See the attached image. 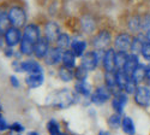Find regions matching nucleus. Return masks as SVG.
<instances>
[{"instance_id": "4c0bfd02", "label": "nucleus", "mask_w": 150, "mask_h": 135, "mask_svg": "<svg viewBox=\"0 0 150 135\" xmlns=\"http://www.w3.org/2000/svg\"><path fill=\"white\" fill-rule=\"evenodd\" d=\"M141 29L144 30V31L150 30V15H145L144 17H142V27H141Z\"/></svg>"}, {"instance_id": "f704fd0d", "label": "nucleus", "mask_w": 150, "mask_h": 135, "mask_svg": "<svg viewBox=\"0 0 150 135\" xmlns=\"http://www.w3.org/2000/svg\"><path fill=\"white\" fill-rule=\"evenodd\" d=\"M124 89H125V92H126L127 94H133V93H136V91H137V82H136L132 77H130L127 84L125 86Z\"/></svg>"}, {"instance_id": "7c9ffc66", "label": "nucleus", "mask_w": 150, "mask_h": 135, "mask_svg": "<svg viewBox=\"0 0 150 135\" xmlns=\"http://www.w3.org/2000/svg\"><path fill=\"white\" fill-rule=\"evenodd\" d=\"M142 27V17L133 16L129 19V29L131 31H139Z\"/></svg>"}, {"instance_id": "de8ad7c7", "label": "nucleus", "mask_w": 150, "mask_h": 135, "mask_svg": "<svg viewBox=\"0 0 150 135\" xmlns=\"http://www.w3.org/2000/svg\"><path fill=\"white\" fill-rule=\"evenodd\" d=\"M0 111H1V106H0Z\"/></svg>"}, {"instance_id": "c85d7f7f", "label": "nucleus", "mask_w": 150, "mask_h": 135, "mask_svg": "<svg viewBox=\"0 0 150 135\" xmlns=\"http://www.w3.org/2000/svg\"><path fill=\"white\" fill-rule=\"evenodd\" d=\"M74 87H76V91L79 94H82V95H90L91 86L89 83H86L85 81H78Z\"/></svg>"}, {"instance_id": "a211bd4d", "label": "nucleus", "mask_w": 150, "mask_h": 135, "mask_svg": "<svg viewBox=\"0 0 150 135\" xmlns=\"http://www.w3.org/2000/svg\"><path fill=\"white\" fill-rule=\"evenodd\" d=\"M81 26H82V29L84 33L90 34L96 29V22L90 16H83L81 18Z\"/></svg>"}, {"instance_id": "4be33fe9", "label": "nucleus", "mask_w": 150, "mask_h": 135, "mask_svg": "<svg viewBox=\"0 0 150 135\" xmlns=\"http://www.w3.org/2000/svg\"><path fill=\"white\" fill-rule=\"evenodd\" d=\"M55 42H57V47H59L60 50H62V51H66V50H69V47H71L72 40H71V38L67 34L62 33V34H60L58 36V39H57Z\"/></svg>"}, {"instance_id": "72a5a7b5", "label": "nucleus", "mask_w": 150, "mask_h": 135, "mask_svg": "<svg viewBox=\"0 0 150 135\" xmlns=\"http://www.w3.org/2000/svg\"><path fill=\"white\" fill-rule=\"evenodd\" d=\"M121 122H122V121H121V116H120V114H115V115H113V116H110V118L108 119L109 126H110L112 128H114V129H117V128L120 127Z\"/></svg>"}, {"instance_id": "473e14b6", "label": "nucleus", "mask_w": 150, "mask_h": 135, "mask_svg": "<svg viewBox=\"0 0 150 135\" xmlns=\"http://www.w3.org/2000/svg\"><path fill=\"white\" fill-rule=\"evenodd\" d=\"M86 75H88V70L82 65L76 68V70H74V77H76L78 81H85Z\"/></svg>"}, {"instance_id": "37998d69", "label": "nucleus", "mask_w": 150, "mask_h": 135, "mask_svg": "<svg viewBox=\"0 0 150 135\" xmlns=\"http://www.w3.org/2000/svg\"><path fill=\"white\" fill-rule=\"evenodd\" d=\"M146 77L150 79V64L146 66Z\"/></svg>"}, {"instance_id": "2f4dec72", "label": "nucleus", "mask_w": 150, "mask_h": 135, "mask_svg": "<svg viewBox=\"0 0 150 135\" xmlns=\"http://www.w3.org/2000/svg\"><path fill=\"white\" fill-rule=\"evenodd\" d=\"M144 42H145V41L141 38V36H136V38H133V40H132V45H131V50H130V51H131L132 53H134V54L141 53Z\"/></svg>"}, {"instance_id": "9b49d317", "label": "nucleus", "mask_w": 150, "mask_h": 135, "mask_svg": "<svg viewBox=\"0 0 150 135\" xmlns=\"http://www.w3.org/2000/svg\"><path fill=\"white\" fill-rule=\"evenodd\" d=\"M62 50H60L59 47H51L49 48V51L47 52L46 57L43 58L46 64L48 65H54L57 63H59L61 58H62Z\"/></svg>"}, {"instance_id": "b1692460", "label": "nucleus", "mask_w": 150, "mask_h": 135, "mask_svg": "<svg viewBox=\"0 0 150 135\" xmlns=\"http://www.w3.org/2000/svg\"><path fill=\"white\" fill-rule=\"evenodd\" d=\"M131 77H132V79H133V80H134L137 83L141 82V81H142L144 77H146V66L139 63V65L137 66V68L134 69V71L132 72Z\"/></svg>"}, {"instance_id": "6e6552de", "label": "nucleus", "mask_w": 150, "mask_h": 135, "mask_svg": "<svg viewBox=\"0 0 150 135\" xmlns=\"http://www.w3.org/2000/svg\"><path fill=\"white\" fill-rule=\"evenodd\" d=\"M134 100L141 106H144V107L149 106L150 105V89L146 87H143V86L138 87L134 93Z\"/></svg>"}, {"instance_id": "39448f33", "label": "nucleus", "mask_w": 150, "mask_h": 135, "mask_svg": "<svg viewBox=\"0 0 150 135\" xmlns=\"http://www.w3.org/2000/svg\"><path fill=\"white\" fill-rule=\"evenodd\" d=\"M22 34L19 31V28H16V27H10L5 34H4V38H5V42L8 47H13L18 44H21L22 41Z\"/></svg>"}, {"instance_id": "20e7f679", "label": "nucleus", "mask_w": 150, "mask_h": 135, "mask_svg": "<svg viewBox=\"0 0 150 135\" xmlns=\"http://www.w3.org/2000/svg\"><path fill=\"white\" fill-rule=\"evenodd\" d=\"M132 35L129 33H120L115 36L114 39V47L117 48V51H124L127 52L131 50V45H132Z\"/></svg>"}, {"instance_id": "f257e3e1", "label": "nucleus", "mask_w": 150, "mask_h": 135, "mask_svg": "<svg viewBox=\"0 0 150 135\" xmlns=\"http://www.w3.org/2000/svg\"><path fill=\"white\" fill-rule=\"evenodd\" d=\"M74 101H76V96H74V94L70 89L57 91L52 94H49L46 100L47 104L55 107H60V109H66L71 106Z\"/></svg>"}, {"instance_id": "f03ea898", "label": "nucleus", "mask_w": 150, "mask_h": 135, "mask_svg": "<svg viewBox=\"0 0 150 135\" xmlns=\"http://www.w3.org/2000/svg\"><path fill=\"white\" fill-rule=\"evenodd\" d=\"M8 18L10 23L16 28H22L25 26L27 22V14L22 7L19 6H13L8 10Z\"/></svg>"}, {"instance_id": "7ed1b4c3", "label": "nucleus", "mask_w": 150, "mask_h": 135, "mask_svg": "<svg viewBox=\"0 0 150 135\" xmlns=\"http://www.w3.org/2000/svg\"><path fill=\"white\" fill-rule=\"evenodd\" d=\"M112 42V34L108 30H101L96 34L93 40V46L95 50H108Z\"/></svg>"}, {"instance_id": "412c9836", "label": "nucleus", "mask_w": 150, "mask_h": 135, "mask_svg": "<svg viewBox=\"0 0 150 135\" xmlns=\"http://www.w3.org/2000/svg\"><path fill=\"white\" fill-rule=\"evenodd\" d=\"M34 48H35V44H33L30 40H28L27 38H24V36H22L21 48H19L21 53L25 54V56H31V54L34 53Z\"/></svg>"}, {"instance_id": "ddd939ff", "label": "nucleus", "mask_w": 150, "mask_h": 135, "mask_svg": "<svg viewBox=\"0 0 150 135\" xmlns=\"http://www.w3.org/2000/svg\"><path fill=\"white\" fill-rule=\"evenodd\" d=\"M103 68L106 71H114L115 69V51L113 48H108L103 57Z\"/></svg>"}, {"instance_id": "58836bf2", "label": "nucleus", "mask_w": 150, "mask_h": 135, "mask_svg": "<svg viewBox=\"0 0 150 135\" xmlns=\"http://www.w3.org/2000/svg\"><path fill=\"white\" fill-rule=\"evenodd\" d=\"M12 130H15V131H23L24 130V127L21 124V123H17V122H16V123H13V124H12L11 127H10Z\"/></svg>"}, {"instance_id": "c9c22d12", "label": "nucleus", "mask_w": 150, "mask_h": 135, "mask_svg": "<svg viewBox=\"0 0 150 135\" xmlns=\"http://www.w3.org/2000/svg\"><path fill=\"white\" fill-rule=\"evenodd\" d=\"M47 129L48 131L51 133V135H59L60 131H59V126L55 121H49L47 123Z\"/></svg>"}, {"instance_id": "1a4fd4ad", "label": "nucleus", "mask_w": 150, "mask_h": 135, "mask_svg": "<svg viewBox=\"0 0 150 135\" xmlns=\"http://www.w3.org/2000/svg\"><path fill=\"white\" fill-rule=\"evenodd\" d=\"M98 64V60H97V57H96V53L95 51H91V52H86L82 56V66H84L88 71H93L96 69Z\"/></svg>"}, {"instance_id": "6ab92c4d", "label": "nucleus", "mask_w": 150, "mask_h": 135, "mask_svg": "<svg viewBox=\"0 0 150 135\" xmlns=\"http://www.w3.org/2000/svg\"><path fill=\"white\" fill-rule=\"evenodd\" d=\"M85 48H86V42L84 40H72L71 42V51L74 53L76 57H82L85 52Z\"/></svg>"}, {"instance_id": "cd10ccee", "label": "nucleus", "mask_w": 150, "mask_h": 135, "mask_svg": "<svg viewBox=\"0 0 150 135\" xmlns=\"http://www.w3.org/2000/svg\"><path fill=\"white\" fill-rule=\"evenodd\" d=\"M59 77L64 81V82H70L73 77H74V72L72 71L71 68L67 66H62L59 70Z\"/></svg>"}, {"instance_id": "49530a36", "label": "nucleus", "mask_w": 150, "mask_h": 135, "mask_svg": "<svg viewBox=\"0 0 150 135\" xmlns=\"http://www.w3.org/2000/svg\"><path fill=\"white\" fill-rule=\"evenodd\" d=\"M59 135H66V134H62V133H60V134H59Z\"/></svg>"}, {"instance_id": "dca6fc26", "label": "nucleus", "mask_w": 150, "mask_h": 135, "mask_svg": "<svg viewBox=\"0 0 150 135\" xmlns=\"http://www.w3.org/2000/svg\"><path fill=\"white\" fill-rule=\"evenodd\" d=\"M127 103V96L126 94L122 93H117L115 96L113 98V101H112V105H113V109L117 111V114H121L125 104Z\"/></svg>"}, {"instance_id": "a19ab883", "label": "nucleus", "mask_w": 150, "mask_h": 135, "mask_svg": "<svg viewBox=\"0 0 150 135\" xmlns=\"http://www.w3.org/2000/svg\"><path fill=\"white\" fill-rule=\"evenodd\" d=\"M10 82H11V84H12V87H15V88H18V87H19V81L17 80L16 76L12 75V76L10 77Z\"/></svg>"}, {"instance_id": "a18cd8bd", "label": "nucleus", "mask_w": 150, "mask_h": 135, "mask_svg": "<svg viewBox=\"0 0 150 135\" xmlns=\"http://www.w3.org/2000/svg\"><path fill=\"white\" fill-rule=\"evenodd\" d=\"M28 135H39V134H37L36 131H30V133H29Z\"/></svg>"}, {"instance_id": "aec40b11", "label": "nucleus", "mask_w": 150, "mask_h": 135, "mask_svg": "<svg viewBox=\"0 0 150 135\" xmlns=\"http://www.w3.org/2000/svg\"><path fill=\"white\" fill-rule=\"evenodd\" d=\"M61 62H62V65L64 66L72 69V68H74V65H76V56H74V53L71 50H66V51L62 52Z\"/></svg>"}, {"instance_id": "ea45409f", "label": "nucleus", "mask_w": 150, "mask_h": 135, "mask_svg": "<svg viewBox=\"0 0 150 135\" xmlns=\"http://www.w3.org/2000/svg\"><path fill=\"white\" fill-rule=\"evenodd\" d=\"M8 128V124L6 123V121L0 116V131H4V130H6Z\"/></svg>"}, {"instance_id": "5701e85b", "label": "nucleus", "mask_w": 150, "mask_h": 135, "mask_svg": "<svg viewBox=\"0 0 150 135\" xmlns=\"http://www.w3.org/2000/svg\"><path fill=\"white\" fill-rule=\"evenodd\" d=\"M131 76H129L126 72H125L122 69L120 70H117L115 72V79H117V84H118V88L119 89H124L125 86L127 84L129 80H130Z\"/></svg>"}, {"instance_id": "f8f14e48", "label": "nucleus", "mask_w": 150, "mask_h": 135, "mask_svg": "<svg viewBox=\"0 0 150 135\" xmlns=\"http://www.w3.org/2000/svg\"><path fill=\"white\" fill-rule=\"evenodd\" d=\"M23 36L27 38L28 40H30L33 44H36L37 40H39L41 36H40V28L36 26V24H28L24 28V33Z\"/></svg>"}, {"instance_id": "c03bdc74", "label": "nucleus", "mask_w": 150, "mask_h": 135, "mask_svg": "<svg viewBox=\"0 0 150 135\" xmlns=\"http://www.w3.org/2000/svg\"><path fill=\"white\" fill-rule=\"evenodd\" d=\"M98 135H109V133L108 131H100Z\"/></svg>"}, {"instance_id": "0eeeda50", "label": "nucleus", "mask_w": 150, "mask_h": 135, "mask_svg": "<svg viewBox=\"0 0 150 135\" xmlns=\"http://www.w3.org/2000/svg\"><path fill=\"white\" fill-rule=\"evenodd\" d=\"M60 27L58 26V23L53 22V21H49L46 23L45 26V36L46 39L49 41V42H53V41H57L58 36L60 35Z\"/></svg>"}, {"instance_id": "e433bc0d", "label": "nucleus", "mask_w": 150, "mask_h": 135, "mask_svg": "<svg viewBox=\"0 0 150 135\" xmlns=\"http://www.w3.org/2000/svg\"><path fill=\"white\" fill-rule=\"evenodd\" d=\"M141 54L144 59L146 60H150V42L145 41L143 47H142V51H141Z\"/></svg>"}, {"instance_id": "423d86ee", "label": "nucleus", "mask_w": 150, "mask_h": 135, "mask_svg": "<svg viewBox=\"0 0 150 135\" xmlns=\"http://www.w3.org/2000/svg\"><path fill=\"white\" fill-rule=\"evenodd\" d=\"M110 94H112V91L107 87V86H101V87H98L91 94V101L94 104H97V105L103 104L110 98Z\"/></svg>"}, {"instance_id": "bb28decb", "label": "nucleus", "mask_w": 150, "mask_h": 135, "mask_svg": "<svg viewBox=\"0 0 150 135\" xmlns=\"http://www.w3.org/2000/svg\"><path fill=\"white\" fill-rule=\"evenodd\" d=\"M127 57H129L127 52L117 51V52H115V69H118V70L122 69L124 65H125V63H126Z\"/></svg>"}, {"instance_id": "2eb2a0df", "label": "nucleus", "mask_w": 150, "mask_h": 135, "mask_svg": "<svg viewBox=\"0 0 150 135\" xmlns=\"http://www.w3.org/2000/svg\"><path fill=\"white\" fill-rule=\"evenodd\" d=\"M139 65V59H138V56L134 54V53H131L129 54L127 59H126V63H125L122 70L127 74L129 76L132 75V72L134 71V69Z\"/></svg>"}, {"instance_id": "a878e982", "label": "nucleus", "mask_w": 150, "mask_h": 135, "mask_svg": "<svg viewBox=\"0 0 150 135\" xmlns=\"http://www.w3.org/2000/svg\"><path fill=\"white\" fill-rule=\"evenodd\" d=\"M121 127H122V130L127 135H134V133H136L134 124H133V121L130 117H124L122 118Z\"/></svg>"}, {"instance_id": "4468645a", "label": "nucleus", "mask_w": 150, "mask_h": 135, "mask_svg": "<svg viewBox=\"0 0 150 135\" xmlns=\"http://www.w3.org/2000/svg\"><path fill=\"white\" fill-rule=\"evenodd\" d=\"M45 81V76L42 72H35V74H29V76L25 79V83L30 88H39Z\"/></svg>"}, {"instance_id": "79ce46f5", "label": "nucleus", "mask_w": 150, "mask_h": 135, "mask_svg": "<svg viewBox=\"0 0 150 135\" xmlns=\"http://www.w3.org/2000/svg\"><path fill=\"white\" fill-rule=\"evenodd\" d=\"M145 39H146L148 42H150V30L145 31Z\"/></svg>"}, {"instance_id": "9d476101", "label": "nucleus", "mask_w": 150, "mask_h": 135, "mask_svg": "<svg viewBox=\"0 0 150 135\" xmlns=\"http://www.w3.org/2000/svg\"><path fill=\"white\" fill-rule=\"evenodd\" d=\"M49 41L46 39V36L40 38L37 40V42L35 44V48H34V54L36 58H45L47 52L49 51Z\"/></svg>"}, {"instance_id": "f3484780", "label": "nucleus", "mask_w": 150, "mask_h": 135, "mask_svg": "<svg viewBox=\"0 0 150 135\" xmlns=\"http://www.w3.org/2000/svg\"><path fill=\"white\" fill-rule=\"evenodd\" d=\"M21 69L22 71H27L29 74H35V72H42L41 65L35 62V60H25V62L21 63Z\"/></svg>"}, {"instance_id": "c756f323", "label": "nucleus", "mask_w": 150, "mask_h": 135, "mask_svg": "<svg viewBox=\"0 0 150 135\" xmlns=\"http://www.w3.org/2000/svg\"><path fill=\"white\" fill-rule=\"evenodd\" d=\"M8 24H10V18L8 14L5 11H0V34H5V31L8 29Z\"/></svg>"}, {"instance_id": "393cba45", "label": "nucleus", "mask_w": 150, "mask_h": 135, "mask_svg": "<svg viewBox=\"0 0 150 135\" xmlns=\"http://www.w3.org/2000/svg\"><path fill=\"white\" fill-rule=\"evenodd\" d=\"M105 81H106V86L112 92L114 91V88H118L117 79H115V72L114 71H106V74H105Z\"/></svg>"}]
</instances>
